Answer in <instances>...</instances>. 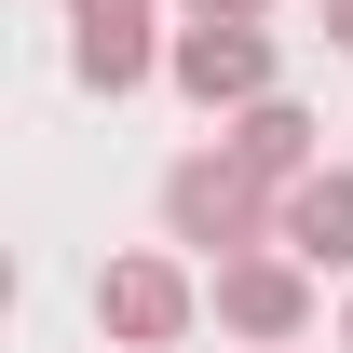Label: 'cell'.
Here are the masks:
<instances>
[{
	"mask_svg": "<svg viewBox=\"0 0 353 353\" xmlns=\"http://www.w3.org/2000/svg\"><path fill=\"white\" fill-rule=\"evenodd\" d=\"M272 176H245L231 150H190V163L163 176V245H204V259H245V245H272Z\"/></svg>",
	"mask_w": 353,
	"mask_h": 353,
	"instance_id": "obj_1",
	"label": "cell"
},
{
	"mask_svg": "<svg viewBox=\"0 0 353 353\" xmlns=\"http://www.w3.org/2000/svg\"><path fill=\"white\" fill-rule=\"evenodd\" d=\"M218 326H231L245 353H299V326H312V272L285 259V245L218 259Z\"/></svg>",
	"mask_w": 353,
	"mask_h": 353,
	"instance_id": "obj_2",
	"label": "cell"
},
{
	"mask_svg": "<svg viewBox=\"0 0 353 353\" xmlns=\"http://www.w3.org/2000/svg\"><path fill=\"white\" fill-rule=\"evenodd\" d=\"M163 54H176L163 0H68V68H82V95H136Z\"/></svg>",
	"mask_w": 353,
	"mask_h": 353,
	"instance_id": "obj_3",
	"label": "cell"
},
{
	"mask_svg": "<svg viewBox=\"0 0 353 353\" xmlns=\"http://www.w3.org/2000/svg\"><path fill=\"white\" fill-rule=\"evenodd\" d=\"M190 312H204V285H190L176 259H109V272H95V326H109L123 353L190 340Z\"/></svg>",
	"mask_w": 353,
	"mask_h": 353,
	"instance_id": "obj_4",
	"label": "cell"
},
{
	"mask_svg": "<svg viewBox=\"0 0 353 353\" xmlns=\"http://www.w3.org/2000/svg\"><path fill=\"white\" fill-rule=\"evenodd\" d=\"M163 82L190 95V109H259V95H285L272 82V28H176Z\"/></svg>",
	"mask_w": 353,
	"mask_h": 353,
	"instance_id": "obj_5",
	"label": "cell"
},
{
	"mask_svg": "<svg viewBox=\"0 0 353 353\" xmlns=\"http://www.w3.org/2000/svg\"><path fill=\"white\" fill-rule=\"evenodd\" d=\"M272 245L299 272H353V163H312L285 204H272Z\"/></svg>",
	"mask_w": 353,
	"mask_h": 353,
	"instance_id": "obj_6",
	"label": "cell"
},
{
	"mask_svg": "<svg viewBox=\"0 0 353 353\" xmlns=\"http://www.w3.org/2000/svg\"><path fill=\"white\" fill-rule=\"evenodd\" d=\"M218 150L245 176H272V190H299V176H312V109H299V95H259V109H231Z\"/></svg>",
	"mask_w": 353,
	"mask_h": 353,
	"instance_id": "obj_7",
	"label": "cell"
},
{
	"mask_svg": "<svg viewBox=\"0 0 353 353\" xmlns=\"http://www.w3.org/2000/svg\"><path fill=\"white\" fill-rule=\"evenodd\" d=\"M272 0H176V28H259Z\"/></svg>",
	"mask_w": 353,
	"mask_h": 353,
	"instance_id": "obj_8",
	"label": "cell"
},
{
	"mask_svg": "<svg viewBox=\"0 0 353 353\" xmlns=\"http://www.w3.org/2000/svg\"><path fill=\"white\" fill-rule=\"evenodd\" d=\"M326 41H340V54H353V0H326Z\"/></svg>",
	"mask_w": 353,
	"mask_h": 353,
	"instance_id": "obj_9",
	"label": "cell"
},
{
	"mask_svg": "<svg viewBox=\"0 0 353 353\" xmlns=\"http://www.w3.org/2000/svg\"><path fill=\"white\" fill-rule=\"evenodd\" d=\"M340 353H353V299H340Z\"/></svg>",
	"mask_w": 353,
	"mask_h": 353,
	"instance_id": "obj_10",
	"label": "cell"
}]
</instances>
